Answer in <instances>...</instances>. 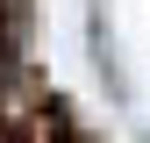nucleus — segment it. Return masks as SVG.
Listing matches in <instances>:
<instances>
[{"mask_svg":"<svg viewBox=\"0 0 150 143\" xmlns=\"http://www.w3.org/2000/svg\"><path fill=\"white\" fill-rule=\"evenodd\" d=\"M0 79H7V43H0Z\"/></svg>","mask_w":150,"mask_h":143,"instance_id":"obj_1","label":"nucleus"}]
</instances>
